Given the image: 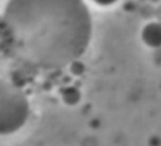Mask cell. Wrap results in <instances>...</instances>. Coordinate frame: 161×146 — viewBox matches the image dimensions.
Masks as SVG:
<instances>
[{"instance_id":"obj_3","label":"cell","mask_w":161,"mask_h":146,"mask_svg":"<svg viewBox=\"0 0 161 146\" xmlns=\"http://www.w3.org/2000/svg\"><path fill=\"white\" fill-rule=\"evenodd\" d=\"M143 42L150 47H160L161 45V25L157 23H151L143 28L142 31Z\"/></svg>"},{"instance_id":"obj_2","label":"cell","mask_w":161,"mask_h":146,"mask_svg":"<svg viewBox=\"0 0 161 146\" xmlns=\"http://www.w3.org/2000/svg\"><path fill=\"white\" fill-rule=\"evenodd\" d=\"M28 113L25 94L13 83L0 81V135L11 133L21 127Z\"/></svg>"},{"instance_id":"obj_4","label":"cell","mask_w":161,"mask_h":146,"mask_svg":"<svg viewBox=\"0 0 161 146\" xmlns=\"http://www.w3.org/2000/svg\"><path fill=\"white\" fill-rule=\"evenodd\" d=\"M97 5H101V6H107V5H112L114 4L117 0H93Z\"/></svg>"},{"instance_id":"obj_1","label":"cell","mask_w":161,"mask_h":146,"mask_svg":"<svg viewBox=\"0 0 161 146\" xmlns=\"http://www.w3.org/2000/svg\"><path fill=\"white\" fill-rule=\"evenodd\" d=\"M3 26L19 59L39 69L75 63L92 38V18L83 0H9Z\"/></svg>"}]
</instances>
